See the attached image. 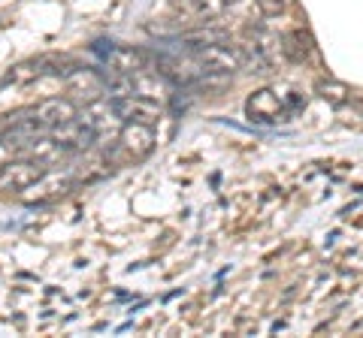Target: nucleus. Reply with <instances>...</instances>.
I'll return each mask as SVG.
<instances>
[{
  "label": "nucleus",
  "mask_w": 363,
  "mask_h": 338,
  "mask_svg": "<svg viewBox=\"0 0 363 338\" xmlns=\"http://www.w3.org/2000/svg\"><path fill=\"white\" fill-rule=\"evenodd\" d=\"M300 109H306V100L297 91L279 94L272 88H260L245 100V118L252 124H260V127H276L291 115H297Z\"/></svg>",
  "instance_id": "1"
},
{
  "label": "nucleus",
  "mask_w": 363,
  "mask_h": 338,
  "mask_svg": "<svg viewBox=\"0 0 363 338\" xmlns=\"http://www.w3.org/2000/svg\"><path fill=\"white\" fill-rule=\"evenodd\" d=\"M91 52L104 61V66H109V70H116L121 76H130V78H140L149 70H155V54L145 49H136V46H118V42L97 40L91 46Z\"/></svg>",
  "instance_id": "2"
},
{
  "label": "nucleus",
  "mask_w": 363,
  "mask_h": 338,
  "mask_svg": "<svg viewBox=\"0 0 363 338\" xmlns=\"http://www.w3.org/2000/svg\"><path fill=\"white\" fill-rule=\"evenodd\" d=\"M76 182L79 178L70 173V169H64V173H49V169H45L30 187L21 190V199H25L28 206H45V202L67 197L76 187Z\"/></svg>",
  "instance_id": "3"
},
{
  "label": "nucleus",
  "mask_w": 363,
  "mask_h": 338,
  "mask_svg": "<svg viewBox=\"0 0 363 338\" xmlns=\"http://www.w3.org/2000/svg\"><path fill=\"white\" fill-rule=\"evenodd\" d=\"M112 106V115H116L118 121H133V124H155L161 121L164 109L157 100L152 97H143V94H124V97H112L109 100Z\"/></svg>",
  "instance_id": "4"
},
{
  "label": "nucleus",
  "mask_w": 363,
  "mask_h": 338,
  "mask_svg": "<svg viewBox=\"0 0 363 338\" xmlns=\"http://www.w3.org/2000/svg\"><path fill=\"white\" fill-rule=\"evenodd\" d=\"M155 127L152 124H133V121H124V127L118 130V142H116V151L124 157V161H143L155 151Z\"/></svg>",
  "instance_id": "5"
},
{
  "label": "nucleus",
  "mask_w": 363,
  "mask_h": 338,
  "mask_svg": "<svg viewBox=\"0 0 363 338\" xmlns=\"http://www.w3.org/2000/svg\"><path fill=\"white\" fill-rule=\"evenodd\" d=\"M45 173V166L28 157H13V161L0 163V190L4 194H21L25 187H30L37 178Z\"/></svg>",
  "instance_id": "6"
},
{
  "label": "nucleus",
  "mask_w": 363,
  "mask_h": 338,
  "mask_svg": "<svg viewBox=\"0 0 363 338\" xmlns=\"http://www.w3.org/2000/svg\"><path fill=\"white\" fill-rule=\"evenodd\" d=\"M30 109H33V118H37V124H40L45 133H52L55 127H61V124H67L70 118L79 115V109L70 103V100H64V97L43 100V103L30 106Z\"/></svg>",
  "instance_id": "7"
},
{
  "label": "nucleus",
  "mask_w": 363,
  "mask_h": 338,
  "mask_svg": "<svg viewBox=\"0 0 363 338\" xmlns=\"http://www.w3.org/2000/svg\"><path fill=\"white\" fill-rule=\"evenodd\" d=\"M281 52H285V58L291 64H306L315 54V40H312V33L309 30H303V28H294L288 30L285 37H281Z\"/></svg>",
  "instance_id": "8"
},
{
  "label": "nucleus",
  "mask_w": 363,
  "mask_h": 338,
  "mask_svg": "<svg viewBox=\"0 0 363 338\" xmlns=\"http://www.w3.org/2000/svg\"><path fill=\"white\" fill-rule=\"evenodd\" d=\"M315 94L330 106H345L351 100V91L345 82H336V78H318L315 82Z\"/></svg>",
  "instance_id": "9"
},
{
  "label": "nucleus",
  "mask_w": 363,
  "mask_h": 338,
  "mask_svg": "<svg viewBox=\"0 0 363 338\" xmlns=\"http://www.w3.org/2000/svg\"><path fill=\"white\" fill-rule=\"evenodd\" d=\"M257 9H260V16H267V18H279L288 9V0H257Z\"/></svg>",
  "instance_id": "10"
},
{
  "label": "nucleus",
  "mask_w": 363,
  "mask_h": 338,
  "mask_svg": "<svg viewBox=\"0 0 363 338\" xmlns=\"http://www.w3.org/2000/svg\"><path fill=\"white\" fill-rule=\"evenodd\" d=\"M224 6H227L224 0H197V16L200 18H218Z\"/></svg>",
  "instance_id": "11"
},
{
  "label": "nucleus",
  "mask_w": 363,
  "mask_h": 338,
  "mask_svg": "<svg viewBox=\"0 0 363 338\" xmlns=\"http://www.w3.org/2000/svg\"><path fill=\"white\" fill-rule=\"evenodd\" d=\"M176 9H182L185 16H197V0H173Z\"/></svg>",
  "instance_id": "12"
},
{
  "label": "nucleus",
  "mask_w": 363,
  "mask_h": 338,
  "mask_svg": "<svg viewBox=\"0 0 363 338\" xmlns=\"http://www.w3.org/2000/svg\"><path fill=\"white\" fill-rule=\"evenodd\" d=\"M224 4H227V6H233V4H240V0H224Z\"/></svg>",
  "instance_id": "13"
}]
</instances>
